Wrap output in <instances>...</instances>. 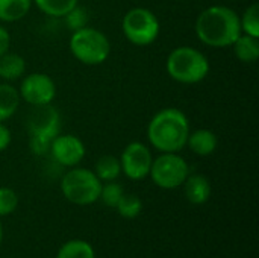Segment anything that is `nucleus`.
<instances>
[{"mask_svg": "<svg viewBox=\"0 0 259 258\" xmlns=\"http://www.w3.org/2000/svg\"><path fill=\"white\" fill-rule=\"evenodd\" d=\"M196 35L209 47H231L243 33L238 14L222 5L202 11L196 20Z\"/></svg>", "mask_w": 259, "mask_h": 258, "instance_id": "1", "label": "nucleus"}, {"mask_svg": "<svg viewBox=\"0 0 259 258\" xmlns=\"http://www.w3.org/2000/svg\"><path fill=\"white\" fill-rule=\"evenodd\" d=\"M190 135V122L178 108H164L158 111L149 126L147 138L159 152H179L187 146Z\"/></svg>", "mask_w": 259, "mask_h": 258, "instance_id": "2", "label": "nucleus"}, {"mask_svg": "<svg viewBox=\"0 0 259 258\" xmlns=\"http://www.w3.org/2000/svg\"><path fill=\"white\" fill-rule=\"evenodd\" d=\"M165 67L171 79L188 85L202 82L209 73L208 58L200 50L190 46L173 49L167 58Z\"/></svg>", "mask_w": 259, "mask_h": 258, "instance_id": "3", "label": "nucleus"}, {"mask_svg": "<svg viewBox=\"0 0 259 258\" xmlns=\"http://www.w3.org/2000/svg\"><path fill=\"white\" fill-rule=\"evenodd\" d=\"M70 50L79 62L85 65H99L108 59L111 43L99 29L85 26L73 32L70 38Z\"/></svg>", "mask_w": 259, "mask_h": 258, "instance_id": "4", "label": "nucleus"}, {"mask_svg": "<svg viewBox=\"0 0 259 258\" xmlns=\"http://www.w3.org/2000/svg\"><path fill=\"white\" fill-rule=\"evenodd\" d=\"M61 190L65 199L76 205H91L100 199L102 181L94 172L73 167L61 179Z\"/></svg>", "mask_w": 259, "mask_h": 258, "instance_id": "5", "label": "nucleus"}, {"mask_svg": "<svg viewBox=\"0 0 259 258\" xmlns=\"http://www.w3.org/2000/svg\"><path fill=\"white\" fill-rule=\"evenodd\" d=\"M121 29L127 41L135 46L152 44L161 30L158 17L147 8H134L127 11L121 21Z\"/></svg>", "mask_w": 259, "mask_h": 258, "instance_id": "6", "label": "nucleus"}, {"mask_svg": "<svg viewBox=\"0 0 259 258\" xmlns=\"http://www.w3.org/2000/svg\"><path fill=\"white\" fill-rule=\"evenodd\" d=\"M149 175L158 187L170 190L185 182L190 175V167L187 161L176 152H164L152 161Z\"/></svg>", "mask_w": 259, "mask_h": 258, "instance_id": "7", "label": "nucleus"}, {"mask_svg": "<svg viewBox=\"0 0 259 258\" xmlns=\"http://www.w3.org/2000/svg\"><path fill=\"white\" fill-rule=\"evenodd\" d=\"M26 126L30 134V140L52 144V140L61 131L59 111L52 103L33 106L27 116Z\"/></svg>", "mask_w": 259, "mask_h": 258, "instance_id": "8", "label": "nucleus"}, {"mask_svg": "<svg viewBox=\"0 0 259 258\" xmlns=\"http://www.w3.org/2000/svg\"><path fill=\"white\" fill-rule=\"evenodd\" d=\"M20 97L32 106L52 103L56 96V85L49 75L30 73L27 75L18 88Z\"/></svg>", "mask_w": 259, "mask_h": 258, "instance_id": "9", "label": "nucleus"}, {"mask_svg": "<svg viewBox=\"0 0 259 258\" xmlns=\"http://www.w3.org/2000/svg\"><path fill=\"white\" fill-rule=\"evenodd\" d=\"M152 152L150 149L140 143V141H132L129 143L120 158V164H121V172L134 181H140L144 179L149 173H150V167H152Z\"/></svg>", "mask_w": 259, "mask_h": 258, "instance_id": "10", "label": "nucleus"}, {"mask_svg": "<svg viewBox=\"0 0 259 258\" xmlns=\"http://www.w3.org/2000/svg\"><path fill=\"white\" fill-rule=\"evenodd\" d=\"M53 160L65 167L77 166L85 157V146L80 138L71 134H58L50 144Z\"/></svg>", "mask_w": 259, "mask_h": 258, "instance_id": "11", "label": "nucleus"}, {"mask_svg": "<svg viewBox=\"0 0 259 258\" xmlns=\"http://www.w3.org/2000/svg\"><path fill=\"white\" fill-rule=\"evenodd\" d=\"M219 140L217 135L209 129H197L190 132L187 146L199 157H208L217 149Z\"/></svg>", "mask_w": 259, "mask_h": 258, "instance_id": "12", "label": "nucleus"}, {"mask_svg": "<svg viewBox=\"0 0 259 258\" xmlns=\"http://www.w3.org/2000/svg\"><path fill=\"white\" fill-rule=\"evenodd\" d=\"M184 186L187 199L194 205L205 204L211 196V184L203 175H188Z\"/></svg>", "mask_w": 259, "mask_h": 258, "instance_id": "13", "label": "nucleus"}, {"mask_svg": "<svg viewBox=\"0 0 259 258\" xmlns=\"http://www.w3.org/2000/svg\"><path fill=\"white\" fill-rule=\"evenodd\" d=\"M234 47V53L235 56L241 61V62H255L259 58V38L247 35V33H241L237 41L232 44Z\"/></svg>", "mask_w": 259, "mask_h": 258, "instance_id": "14", "label": "nucleus"}, {"mask_svg": "<svg viewBox=\"0 0 259 258\" xmlns=\"http://www.w3.org/2000/svg\"><path fill=\"white\" fill-rule=\"evenodd\" d=\"M26 71V61L17 53L6 52L0 56V78L6 81H15Z\"/></svg>", "mask_w": 259, "mask_h": 258, "instance_id": "15", "label": "nucleus"}, {"mask_svg": "<svg viewBox=\"0 0 259 258\" xmlns=\"http://www.w3.org/2000/svg\"><path fill=\"white\" fill-rule=\"evenodd\" d=\"M20 99V93L15 87L9 84H0V122H5L15 114Z\"/></svg>", "mask_w": 259, "mask_h": 258, "instance_id": "16", "label": "nucleus"}, {"mask_svg": "<svg viewBox=\"0 0 259 258\" xmlns=\"http://www.w3.org/2000/svg\"><path fill=\"white\" fill-rule=\"evenodd\" d=\"M32 0H0V21H18L29 14Z\"/></svg>", "mask_w": 259, "mask_h": 258, "instance_id": "17", "label": "nucleus"}, {"mask_svg": "<svg viewBox=\"0 0 259 258\" xmlns=\"http://www.w3.org/2000/svg\"><path fill=\"white\" fill-rule=\"evenodd\" d=\"M96 176L100 181L109 182L118 178V175L121 173V164L120 160L115 158L114 155H103L97 160L96 163V170H94Z\"/></svg>", "mask_w": 259, "mask_h": 258, "instance_id": "18", "label": "nucleus"}, {"mask_svg": "<svg viewBox=\"0 0 259 258\" xmlns=\"http://www.w3.org/2000/svg\"><path fill=\"white\" fill-rule=\"evenodd\" d=\"M36 8L49 17L61 18L77 5V0H32Z\"/></svg>", "mask_w": 259, "mask_h": 258, "instance_id": "19", "label": "nucleus"}, {"mask_svg": "<svg viewBox=\"0 0 259 258\" xmlns=\"http://www.w3.org/2000/svg\"><path fill=\"white\" fill-rule=\"evenodd\" d=\"M56 258H96L94 249L88 242L70 240L61 246Z\"/></svg>", "mask_w": 259, "mask_h": 258, "instance_id": "20", "label": "nucleus"}, {"mask_svg": "<svg viewBox=\"0 0 259 258\" xmlns=\"http://www.w3.org/2000/svg\"><path fill=\"white\" fill-rule=\"evenodd\" d=\"M240 26H241V32L256 36L259 38V5L258 3H252L250 6H247V9L244 11L243 17H240Z\"/></svg>", "mask_w": 259, "mask_h": 258, "instance_id": "21", "label": "nucleus"}, {"mask_svg": "<svg viewBox=\"0 0 259 258\" xmlns=\"http://www.w3.org/2000/svg\"><path fill=\"white\" fill-rule=\"evenodd\" d=\"M115 208L118 210L121 217L134 219L141 213L143 204H141V199L135 195H123Z\"/></svg>", "mask_w": 259, "mask_h": 258, "instance_id": "22", "label": "nucleus"}, {"mask_svg": "<svg viewBox=\"0 0 259 258\" xmlns=\"http://www.w3.org/2000/svg\"><path fill=\"white\" fill-rule=\"evenodd\" d=\"M62 18L65 20L67 27L71 29L73 32H74V30H79V29H82V27H85V26L88 24V20H90L88 11H87L83 6H79V5H76L73 9H70Z\"/></svg>", "mask_w": 259, "mask_h": 258, "instance_id": "23", "label": "nucleus"}, {"mask_svg": "<svg viewBox=\"0 0 259 258\" xmlns=\"http://www.w3.org/2000/svg\"><path fill=\"white\" fill-rule=\"evenodd\" d=\"M124 195L123 192V187L114 181H109L108 184L102 186V192H100V198L103 201V204L106 207H111V208H115L118 201L121 199V196Z\"/></svg>", "mask_w": 259, "mask_h": 258, "instance_id": "24", "label": "nucleus"}, {"mask_svg": "<svg viewBox=\"0 0 259 258\" xmlns=\"http://www.w3.org/2000/svg\"><path fill=\"white\" fill-rule=\"evenodd\" d=\"M18 205L17 193L9 187H0V216H8L15 211Z\"/></svg>", "mask_w": 259, "mask_h": 258, "instance_id": "25", "label": "nucleus"}, {"mask_svg": "<svg viewBox=\"0 0 259 258\" xmlns=\"http://www.w3.org/2000/svg\"><path fill=\"white\" fill-rule=\"evenodd\" d=\"M9 144H11V132L8 126H5L3 122H0V152L8 149Z\"/></svg>", "mask_w": 259, "mask_h": 258, "instance_id": "26", "label": "nucleus"}, {"mask_svg": "<svg viewBox=\"0 0 259 258\" xmlns=\"http://www.w3.org/2000/svg\"><path fill=\"white\" fill-rule=\"evenodd\" d=\"M9 44H11L9 32L3 26H0V56L5 55L9 50Z\"/></svg>", "mask_w": 259, "mask_h": 258, "instance_id": "27", "label": "nucleus"}, {"mask_svg": "<svg viewBox=\"0 0 259 258\" xmlns=\"http://www.w3.org/2000/svg\"><path fill=\"white\" fill-rule=\"evenodd\" d=\"M2 237H3V231H2V225H0V243H2Z\"/></svg>", "mask_w": 259, "mask_h": 258, "instance_id": "28", "label": "nucleus"}]
</instances>
